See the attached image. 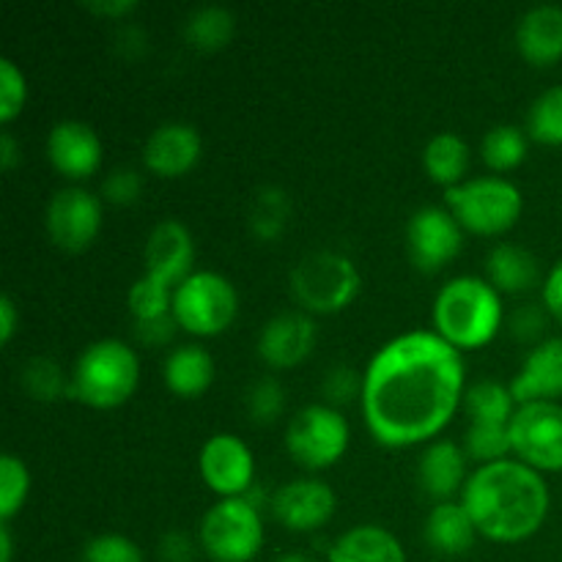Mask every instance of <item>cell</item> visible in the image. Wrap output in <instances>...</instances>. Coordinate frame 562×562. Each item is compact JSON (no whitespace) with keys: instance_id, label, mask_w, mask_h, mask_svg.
I'll list each match as a JSON object with an SVG mask.
<instances>
[{"instance_id":"b9f144b4","label":"cell","mask_w":562,"mask_h":562,"mask_svg":"<svg viewBox=\"0 0 562 562\" xmlns=\"http://www.w3.org/2000/svg\"><path fill=\"white\" fill-rule=\"evenodd\" d=\"M541 327H543V316L538 313L536 305L519 307V311L514 313V318H510V329H514L516 338L521 340L536 338V335L541 333Z\"/></svg>"},{"instance_id":"44dd1931","label":"cell","mask_w":562,"mask_h":562,"mask_svg":"<svg viewBox=\"0 0 562 562\" xmlns=\"http://www.w3.org/2000/svg\"><path fill=\"white\" fill-rule=\"evenodd\" d=\"M467 453L453 439H437L420 456V483L426 494L439 503H448L456 492L467 486Z\"/></svg>"},{"instance_id":"ffe728a7","label":"cell","mask_w":562,"mask_h":562,"mask_svg":"<svg viewBox=\"0 0 562 562\" xmlns=\"http://www.w3.org/2000/svg\"><path fill=\"white\" fill-rule=\"evenodd\" d=\"M516 47L521 58L536 66H549L562 58V9L543 3L527 11L516 25Z\"/></svg>"},{"instance_id":"9c48e42d","label":"cell","mask_w":562,"mask_h":562,"mask_svg":"<svg viewBox=\"0 0 562 562\" xmlns=\"http://www.w3.org/2000/svg\"><path fill=\"white\" fill-rule=\"evenodd\" d=\"M349 439V420L327 404L305 406L285 428V448L307 470H324L344 459Z\"/></svg>"},{"instance_id":"4fadbf2b","label":"cell","mask_w":562,"mask_h":562,"mask_svg":"<svg viewBox=\"0 0 562 562\" xmlns=\"http://www.w3.org/2000/svg\"><path fill=\"white\" fill-rule=\"evenodd\" d=\"M201 475L206 486L220 497H245L252 488L256 461L250 448L236 434H214L201 448Z\"/></svg>"},{"instance_id":"7bdbcfd3","label":"cell","mask_w":562,"mask_h":562,"mask_svg":"<svg viewBox=\"0 0 562 562\" xmlns=\"http://www.w3.org/2000/svg\"><path fill=\"white\" fill-rule=\"evenodd\" d=\"M192 541L184 536V532H168L162 538V547H159V554H162L165 562H190L192 560Z\"/></svg>"},{"instance_id":"d4e9b609","label":"cell","mask_w":562,"mask_h":562,"mask_svg":"<svg viewBox=\"0 0 562 562\" xmlns=\"http://www.w3.org/2000/svg\"><path fill=\"white\" fill-rule=\"evenodd\" d=\"M486 272L488 283L497 291H505V294L527 291L538 283L536 256L530 250H525V247L510 245V241H503V245H497L488 252Z\"/></svg>"},{"instance_id":"7a4b0ae2","label":"cell","mask_w":562,"mask_h":562,"mask_svg":"<svg viewBox=\"0 0 562 562\" xmlns=\"http://www.w3.org/2000/svg\"><path fill=\"white\" fill-rule=\"evenodd\" d=\"M477 532L488 541L519 543L536 536L549 514V486L525 461L477 467L461 492Z\"/></svg>"},{"instance_id":"8fae6325","label":"cell","mask_w":562,"mask_h":562,"mask_svg":"<svg viewBox=\"0 0 562 562\" xmlns=\"http://www.w3.org/2000/svg\"><path fill=\"white\" fill-rule=\"evenodd\" d=\"M409 258L423 272H439L464 247V228L445 206L417 209L406 225Z\"/></svg>"},{"instance_id":"ac0fdd59","label":"cell","mask_w":562,"mask_h":562,"mask_svg":"<svg viewBox=\"0 0 562 562\" xmlns=\"http://www.w3.org/2000/svg\"><path fill=\"white\" fill-rule=\"evenodd\" d=\"M47 157L58 173L86 179L102 162V140L86 121H58L47 135Z\"/></svg>"},{"instance_id":"603a6c76","label":"cell","mask_w":562,"mask_h":562,"mask_svg":"<svg viewBox=\"0 0 562 562\" xmlns=\"http://www.w3.org/2000/svg\"><path fill=\"white\" fill-rule=\"evenodd\" d=\"M477 527L461 503H437L426 519V541L439 554H464L475 543Z\"/></svg>"},{"instance_id":"c3c4849f","label":"cell","mask_w":562,"mask_h":562,"mask_svg":"<svg viewBox=\"0 0 562 562\" xmlns=\"http://www.w3.org/2000/svg\"><path fill=\"white\" fill-rule=\"evenodd\" d=\"M14 558V541H11L9 521H0V562H11Z\"/></svg>"},{"instance_id":"d6986e66","label":"cell","mask_w":562,"mask_h":562,"mask_svg":"<svg viewBox=\"0 0 562 562\" xmlns=\"http://www.w3.org/2000/svg\"><path fill=\"white\" fill-rule=\"evenodd\" d=\"M516 406L532 401H554L562 395V338L538 344L521 362L519 373L510 382Z\"/></svg>"},{"instance_id":"9a60e30c","label":"cell","mask_w":562,"mask_h":562,"mask_svg":"<svg viewBox=\"0 0 562 562\" xmlns=\"http://www.w3.org/2000/svg\"><path fill=\"white\" fill-rule=\"evenodd\" d=\"M316 346V324L305 311H283L263 324L258 355L269 368H294L311 357Z\"/></svg>"},{"instance_id":"f6af8a7d","label":"cell","mask_w":562,"mask_h":562,"mask_svg":"<svg viewBox=\"0 0 562 562\" xmlns=\"http://www.w3.org/2000/svg\"><path fill=\"white\" fill-rule=\"evenodd\" d=\"M16 322H20V313H16L14 300L3 294L0 296V344L3 346H9L11 338H14Z\"/></svg>"},{"instance_id":"1f68e13d","label":"cell","mask_w":562,"mask_h":562,"mask_svg":"<svg viewBox=\"0 0 562 562\" xmlns=\"http://www.w3.org/2000/svg\"><path fill=\"white\" fill-rule=\"evenodd\" d=\"M527 132L532 140L562 146V86H552L532 102L527 113Z\"/></svg>"},{"instance_id":"60d3db41","label":"cell","mask_w":562,"mask_h":562,"mask_svg":"<svg viewBox=\"0 0 562 562\" xmlns=\"http://www.w3.org/2000/svg\"><path fill=\"white\" fill-rule=\"evenodd\" d=\"M176 327H179V322H176L173 313H168V316L148 318V322H135V335L140 338V344L162 346L173 338Z\"/></svg>"},{"instance_id":"8992f818","label":"cell","mask_w":562,"mask_h":562,"mask_svg":"<svg viewBox=\"0 0 562 562\" xmlns=\"http://www.w3.org/2000/svg\"><path fill=\"white\" fill-rule=\"evenodd\" d=\"M360 291L355 261L338 250L307 252L291 272V294L305 313H338Z\"/></svg>"},{"instance_id":"5bb4252c","label":"cell","mask_w":562,"mask_h":562,"mask_svg":"<svg viewBox=\"0 0 562 562\" xmlns=\"http://www.w3.org/2000/svg\"><path fill=\"white\" fill-rule=\"evenodd\" d=\"M272 514L280 525L294 532L318 530L333 519L335 492L316 477H300L274 492Z\"/></svg>"},{"instance_id":"681fc988","label":"cell","mask_w":562,"mask_h":562,"mask_svg":"<svg viewBox=\"0 0 562 562\" xmlns=\"http://www.w3.org/2000/svg\"><path fill=\"white\" fill-rule=\"evenodd\" d=\"M274 562H313V560L305 558V554H300V552H289V554H280Z\"/></svg>"},{"instance_id":"e0dca14e","label":"cell","mask_w":562,"mask_h":562,"mask_svg":"<svg viewBox=\"0 0 562 562\" xmlns=\"http://www.w3.org/2000/svg\"><path fill=\"white\" fill-rule=\"evenodd\" d=\"M201 132L187 121H168L148 135L143 146V162L151 173L173 179L192 170L201 159Z\"/></svg>"},{"instance_id":"cb8c5ba5","label":"cell","mask_w":562,"mask_h":562,"mask_svg":"<svg viewBox=\"0 0 562 562\" xmlns=\"http://www.w3.org/2000/svg\"><path fill=\"white\" fill-rule=\"evenodd\" d=\"M162 376L170 393L181 395V398H198L214 382V360L203 346H179L165 360Z\"/></svg>"},{"instance_id":"4316f807","label":"cell","mask_w":562,"mask_h":562,"mask_svg":"<svg viewBox=\"0 0 562 562\" xmlns=\"http://www.w3.org/2000/svg\"><path fill=\"white\" fill-rule=\"evenodd\" d=\"M236 20L225 5H201L184 22V36L192 47L203 53L223 49L234 38Z\"/></svg>"},{"instance_id":"836d02e7","label":"cell","mask_w":562,"mask_h":562,"mask_svg":"<svg viewBox=\"0 0 562 562\" xmlns=\"http://www.w3.org/2000/svg\"><path fill=\"white\" fill-rule=\"evenodd\" d=\"M31 492V472L16 456H0V521H9L25 505Z\"/></svg>"},{"instance_id":"ab89813d","label":"cell","mask_w":562,"mask_h":562,"mask_svg":"<svg viewBox=\"0 0 562 562\" xmlns=\"http://www.w3.org/2000/svg\"><path fill=\"white\" fill-rule=\"evenodd\" d=\"M324 393H327L333 404H344V401L355 398V395H362V376H357L355 368H333L324 376Z\"/></svg>"},{"instance_id":"f546056e","label":"cell","mask_w":562,"mask_h":562,"mask_svg":"<svg viewBox=\"0 0 562 562\" xmlns=\"http://www.w3.org/2000/svg\"><path fill=\"white\" fill-rule=\"evenodd\" d=\"M481 154H483V159H486L488 168L499 170V173L516 168V165L525 162V157H527L525 130H521V126H514V124L492 126V130L486 132V137H483Z\"/></svg>"},{"instance_id":"e575fe53","label":"cell","mask_w":562,"mask_h":562,"mask_svg":"<svg viewBox=\"0 0 562 562\" xmlns=\"http://www.w3.org/2000/svg\"><path fill=\"white\" fill-rule=\"evenodd\" d=\"M173 294L176 289L143 274V278L130 289V311L132 316H135V322H148V318H159L173 313Z\"/></svg>"},{"instance_id":"277c9868","label":"cell","mask_w":562,"mask_h":562,"mask_svg":"<svg viewBox=\"0 0 562 562\" xmlns=\"http://www.w3.org/2000/svg\"><path fill=\"white\" fill-rule=\"evenodd\" d=\"M69 376V395L93 409H113L135 393L140 382V360L130 344L119 338H104L82 349Z\"/></svg>"},{"instance_id":"3957f363","label":"cell","mask_w":562,"mask_h":562,"mask_svg":"<svg viewBox=\"0 0 562 562\" xmlns=\"http://www.w3.org/2000/svg\"><path fill=\"white\" fill-rule=\"evenodd\" d=\"M503 296L488 280L453 278L434 300V333L453 349H481L503 327Z\"/></svg>"},{"instance_id":"7dc6e473","label":"cell","mask_w":562,"mask_h":562,"mask_svg":"<svg viewBox=\"0 0 562 562\" xmlns=\"http://www.w3.org/2000/svg\"><path fill=\"white\" fill-rule=\"evenodd\" d=\"M16 162H20V148H16L14 135H11V132H3V135H0V168L11 170L16 168Z\"/></svg>"},{"instance_id":"2e32d148","label":"cell","mask_w":562,"mask_h":562,"mask_svg":"<svg viewBox=\"0 0 562 562\" xmlns=\"http://www.w3.org/2000/svg\"><path fill=\"white\" fill-rule=\"evenodd\" d=\"M195 261V245L192 234L179 220H162L151 228L146 241V274L159 283L176 285L192 274Z\"/></svg>"},{"instance_id":"5b68a950","label":"cell","mask_w":562,"mask_h":562,"mask_svg":"<svg viewBox=\"0 0 562 562\" xmlns=\"http://www.w3.org/2000/svg\"><path fill=\"white\" fill-rule=\"evenodd\" d=\"M445 203L461 228L483 236H497L514 228L525 209L521 190L503 176L464 179L445 192Z\"/></svg>"},{"instance_id":"d590c367","label":"cell","mask_w":562,"mask_h":562,"mask_svg":"<svg viewBox=\"0 0 562 562\" xmlns=\"http://www.w3.org/2000/svg\"><path fill=\"white\" fill-rule=\"evenodd\" d=\"M285 409V390L274 376H261L247 390V412L256 423H274Z\"/></svg>"},{"instance_id":"f35d334b","label":"cell","mask_w":562,"mask_h":562,"mask_svg":"<svg viewBox=\"0 0 562 562\" xmlns=\"http://www.w3.org/2000/svg\"><path fill=\"white\" fill-rule=\"evenodd\" d=\"M143 181L137 176V170L132 168H119L104 179L102 192L110 203H119V206H126V203H135L140 198Z\"/></svg>"},{"instance_id":"30bf717a","label":"cell","mask_w":562,"mask_h":562,"mask_svg":"<svg viewBox=\"0 0 562 562\" xmlns=\"http://www.w3.org/2000/svg\"><path fill=\"white\" fill-rule=\"evenodd\" d=\"M508 428L519 461L538 472H562V404L532 401L516 406Z\"/></svg>"},{"instance_id":"6da1fadb","label":"cell","mask_w":562,"mask_h":562,"mask_svg":"<svg viewBox=\"0 0 562 562\" xmlns=\"http://www.w3.org/2000/svg\"><path fill=\"white\" fill-rule=\"evenodd\" d=\"M464 395L461 351L431 329L387 340L362 373V417L387 448L434 439L456 415Z\"/></svg>"},{"instance_id":"ba28073f","label":"cell","mask_w":562,"mask_h":562,"mask_svg":"<svg viewBox=\"0 0 562 562\" xmlns=\"http://www.w3.org/2000/svg\"><path fill=\"white\" fill-rule=\"evenodd\" d=\"M239 311V294L225 274L198 269L176 285L173 316L192 335H220L231 327Z\"/></svg>"},{"instance_id":"7c38bea8","label":"cell","mask_w":562,"mask_h":562,"mask_svg":"<svg viewBox=\"0 0 562 562\" xmlns=\"http://www.w3.org/2000/svg\"><path fill=\"white\" fill-rule=\"evenodd\" d=\"M44 225L60 250H86L102 228V201L82 187H64L49 198Z\"/></svg>"},{"instance_id":"d6a6232c","label":"cell","mask_w":562,"mask_h":562,"mask_svg":"<svg viewBox=\"0 0 562 562\" xmlns=\"http://www.w3.org/2000/svg\"><path fill=\"white\" fill-rule=\"evenodd\" d=\"M510 426V423H508ZM505 423H470V431H467V453L472 459L483 461V464H494V461L508 459V453L514 450L510 445V428Z\"/></svg>"},{"instance_id":"f1b7e54d","label":"cell","mask_w":562,"mask_h":562,"mask_svg":"<svg viewBox=\"0 0 562 562\" xmlns=\"http://www.w3.org/2000/svg\"><path fill=\"white\" fill-rule=\"evenodd\" d=\"M464 406L470 412L472 420L477 423H505L508 426L510 417H514V393L505 384L494 382V379H483L475 382L464 393Z\"/></svg>"},{"instance_id":"484cf974","label":"cell","mask_w":562,"mask_h":562,"mask_svg":"<svg viewBox=\"0 0 562 562\" xmlns=\"http://www.w3.org/2000/svg\"><path fill=\"white\" fill-rule=\"evenodd\" d=\"M423 165H426L428 176L437 184H445L450 190V187L464 181L467 165H470V148L456 132H439L426 143Z\"/></svg>"},{"instance_id":"52a82bcc","label":"cell","mask_w":562,"mask_h":562,"mask_svg":"<svg viewBox=\"0 0 562 562\" xmlns=\"http://www.w3.org/2000/svg\"><path fill=\"white\" fill-rule=\"evenodd\" d=\"M198 541L214 562H250L263 547L261 510L245 497H225L203 514Z\"/></svg>"},{"instance_id":"74e56055","label":"cell","mask_w":562,"mask_h":562,"mask_svg":"<svg viewBox=\"0 0 562 562\" xmlns=\"http://www.w3.org/2000/svg\"><path fill=\"white\" fill-rule=\"evenodd\" d=\"M27 99V82L20 66L11 58H0V121L9 124L22 113Z\"/></svg>"},{"instance_id":"bcb514c9","label":"cell","mask_w":562,"mask_h":562,"mask_svg":"<svg viewBox=\"0 0 562 562\" xmlns=\"http://www.w3.org/2000/svg\"><path fill=\"white\" fill-rule=\"evenodd\" d=\"M135 0H97V3H88V9L97 11V14H108V16H124L130 14V11H135Z\"/></svg>"},{"instance_id":"8d00e7d4","label":"cell","mask_w":562,"mask_h":562,"mask_svg":"<svg viewBox=\"0 0 562 562\" xmlns=\"http://www.w3.org/2000/svg\"><path fill=\"white\" fill-rule=\"evenodd\" d=\"M82 562H146L140 547L121 532H102L82 547Z\"/></svg>"},{"instance_id":"83f0119b","label":"cell","mask_w":562,"mask_h":562,"mask_svg":"<svg viewBox=\"0 0 562 562\" xmlns=\"http://www.w3.org/2000/svg\"><path fill=\"white\" fill-rule=\"evenodd\" d=\"M291 217V198L280 187H261L250 203L247 225L261 241H274L285 231Z\"/></svg>"},{"instance_id":"7402d4cb","label":"cell","mask_w":562,"mask_h":562,"mask_svg":"<svg viewBox=\"0 0 562 562\" xmlns=\"http://www.w3.org/2000/svg\"><path fill=\"white\" fill-rule=\"evenodd\" d=\"M329 562H406L398 538L379 525H360L335 538Z\"/></svg>"},{"instance_id":"ee69618b","label":"cell","mask_w":562,"mask_h":562,"mask_svg":"<svg viewBox=\"0 0 562 562\" xmlns=\"http://www.w3.org/2000/svg\"><path fill=\"white\" fill-rule=\"evenodd\" d=\"M543 305L562 324V261L549 272L547 283H543Z\"/></svg>"},{"instance_id":"4dcf8cb0","label":"cell","mask_w":562,"mask_h":562,"mask_svg":"<svg viewBox=\"0 0 562 562\" xmlns=\"http://www.w3.org/2000/svg\"><path fill=\"white\" fill-rule=\"evenodd\" d=\"M22 387L36 401H55L64 393H71V376L53 357H33L22 368Z\"/></svg>"}]
</instances>
